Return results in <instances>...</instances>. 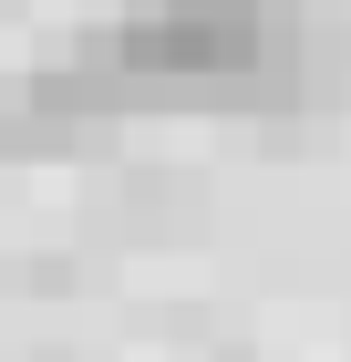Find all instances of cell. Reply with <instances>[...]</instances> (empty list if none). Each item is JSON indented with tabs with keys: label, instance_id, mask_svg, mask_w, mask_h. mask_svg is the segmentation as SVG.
I'll return each instance as SVG.
<instances>
[{
	"label": "cell",
	"instance_id": "obj_1",
	"mask_svg": "<svg viewBox=\"0 0 351 362\" xmlns=\"http://www.w3.org/2000/svg\"><path fill=\"white\" fill-rule=\"evenodd\" d=\"M269 52V11L258 0H124L114 62L135 83H238Z\"/></svg>",
	"mask_w": 351,
	"mask_h": 362
}]
</instances>
